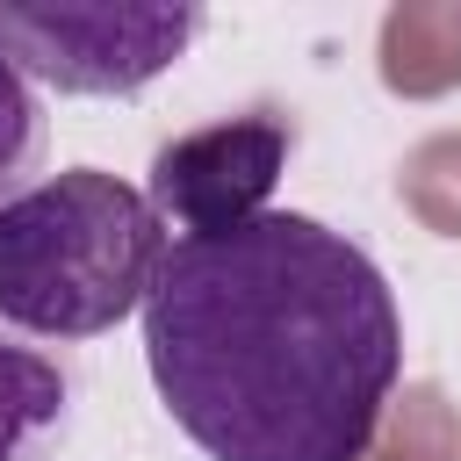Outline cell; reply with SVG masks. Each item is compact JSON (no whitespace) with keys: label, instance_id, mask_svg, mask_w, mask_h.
I'll return each mask as SVG.
<instances>
[{"label":"cell","instance_id":"cell-5","mask_svg":"<svg viewBox=\"0 0 461 461\" xmlns=\"http://www.w3.org/2000/svg\"><path fill=\"white\" fill-rule=\"evenodd\" d=\"M72 432V382L50 353L0 339V461H50Z\"/></svg>","mask_w":461,"mask_h":461},{"label":"cell","instance_id":"cell-3","mask_svg":"<svg viewBox=\"0 0 461 461\" xmlns=\"http://www.w3.org/2000/svg\"><path fill=\"white\" fill-rule=\"evenodd\" d=\"M202 22L187 0H0V58L29 86L122 101L173 72Z\"/></svg>","mask_w":461,"mask_h":461},{"label":"cell","instance_id":"cell-6","mask_svg":"<svg viewBox=\"0 0 461 461\" xmlns=\"http://www.w3.org/2000/svg\"><path fill=\"white\" fill-rule=\"evenodd\" d=\"M43 158V101L36 86L0 58V202L14 194V180Z\"/></svg>","mask_w":461,"mask_h":461},{"label":"cell","instance_id":"cell-2","mask_svg":"<svg viewBox=\"0 0 461 461\" xmlns=\"http://www.w3.org/2000/svg\"><path fill=\"white\" fill-rule=\"evenodd\" d=\"M166 267V223L144 187L65 166L0 202V324L29 339H101L144 317Z\"/></svg>","mask_w":461,"mask_h":461},{"label":"cell","instance_id":"cell-1","mask_svg":"<svg viewBox=\"0 0 461 461\" xmlns=\"http://www.w3.org/2000/svg\"><path fill=\"white\" fill-rule=\"evenodd\" d=\"M144 367L209 461H367L403 382L396 288L303 209L173 238L144 295Z\"/></svg>","mask_w":461,"mask_h":461},{"label":"cell","instance_id":"cell-4","mask_svg":"<svg viewBox=\"0 0 461 461\" xmlns=\"http://www.w3.org/2000/svg\"><path fill=\"white\" fill-rule=\"evenodd\" d=\"M288 151H295V130L281 115L202 122L151 151L144 194H151L158 223H173L180 238H223L238 223L267 216V202L288 173Z\"/></svg>","mask_w":461,"mask_h":461}]
</instances>
